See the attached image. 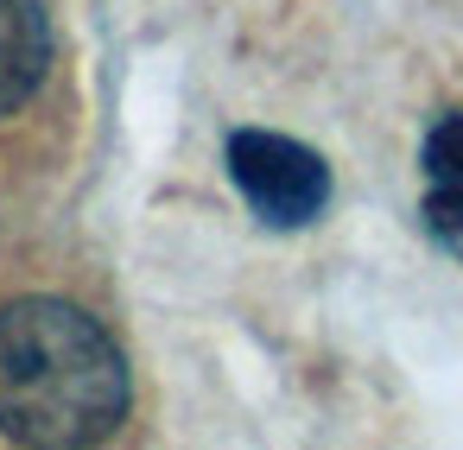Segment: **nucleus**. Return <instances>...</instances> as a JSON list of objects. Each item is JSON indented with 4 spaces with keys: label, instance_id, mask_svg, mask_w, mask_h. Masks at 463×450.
<instances>
[{
    "label": "nucleus",
    "instance_id": "f257e3e1",
    "mask_svg": "<svg viewBox=\"0 0 463 450\" xmlns=\"http://www.w3.org/2000/svg\"><path fill=\"white\" fill-rule=\"evenodd\" d=\"M128 418V361L115 336L64 305L20 298L0 311V437L77 450Z\"/></svg>",
    "mask_w": 463,
    "mask_h": 450
},
{
    "label": "nucleus",
    "instance_id": "f03ea898",
    "mask_svg": "<svg viewBox=\"0 0 463 450\" xmlns=\"http://www.w3.org/2000/svg\"><path fill=\"white\" fill-rule=\"evenodd\" d=\"M229 178L248 197V210L273 229H305L324 203H330V165L267 127H241L229 140Z\"/></svg>",
    "mask_w": 463,
    "mask_h": 450
},
{
    "label": "nucleus",
    "instance_id": "7ed1b4c3",
    "mask_svg": "<svg viewBox=\"0 0 463 450\" xmlns=\"http://www.w3.org/2000/svg\"><path fill=\"white\" fill-rule=\"evenodd\" d=\"M419 178H425V229L444 254L463 260V115H438L425 146H419Z\"/></svg>",
    "mask_w": 463,
    "mask_h": 450
},
{
    "label": "nucleus",
    "instance_id": "20e7f679",
    "mask_svg": "<svg viewBox=\"0 0 463 450\" xmlns=\"http://www.w3.org/2000/svg\"><path fill=\"white\" fill-rule=\"evenodd\" d=\"M52 64V26L39 0H0V115L33 102Z\"/></svg>",
    "mask_w": 463,
    "mask_h": 450
}]
</instances>
